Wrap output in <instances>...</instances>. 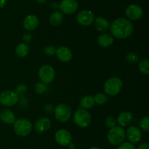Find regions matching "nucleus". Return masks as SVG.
<instances>
[{
  "label": "nucleus",
  "instance_id": "36",
  "mask_svg": "<svg viewBox=\"0 0 149 149\" xmlns=\"http://www.w3.org/2000/svg\"><path fill=\"white\" fill-rule=\"evenodd\" d=\"M7 3V0H0V9L4 7Z\"/></svg>",
  "mask_w": 149,
  "mask_h": 149
},
{
  "label": "nucleus",
  "instance_id": "23",
  "mask_svg": "<svg viewBox=\"0 0 149 149\" xmlns=\"http://www.w3.org/2000/svg\"><path fill=\"white\" fill-rule=\"evenodd\" d=\"M95 105L94 99L92 96H85L81 99L80 101V105H81V108L84 109H90V108H93Z\"/></svg>",
  "mask_w": 149,
  "mask_h": 149
},
{
  "label": "nucleus",
  "instance_id": "8",
  "mask_svg": "<svg viewBox=\"0 0 149 149\" xmlns=\"http://www.w3.org/2000/svg\"><path fill=\"white\" fill-rule=\"evenodd\" d=\"M18 96L13 91H4L0 93V104L5 107H12L16 105Z\"/></svg>",
  "mask_w": 149,
  "mask_h": 149
},
{
  "label": "nucleus",
  "instance_id": "17",
  "mask_svg": "<svg viewBox=\"0 0 149 149\" xmlns=\"http://www.w3.org/2000/svg\"><path fill=\"white\" fill-rule=\"evenodd\" d=\"M132 114L130 112L128 111H125L122 112L118 115L117 121L116 123H118L120 127H127L132 123Z\"/></svg>",
  "mask_w": 149,
  "mask_h": 149
},
{
  "label": "nucleus",
  "instance_id": "19",
  "mask_svg": "<svg viewBox=\"0 0 149 149\" xmlns=\"http://www.w3.org/2000/svg\"><path fill=\"white\" fill-rule=\"evenodd\" d=\"M95 28L97 29L98 32H104L109 29V23L106 18L103 17H98L94 20Z\"/></svg>",
  "mask_w": 149,
  "mask_h": 149
},
{
  "label": "nucleus",
  "instance_id": "6",
  "mask_svg": "<svg viewBox=\"0 0 149 149\" xmlns=\"http://www.w3.org/2000/svg\"><path fill=\"white\" fill-rule=\"evenodd\" d=\"M54 112L56 119L61 122H66L71 118V109L66 104H58L54 109Z\"/></svg>",
  "mask_w": 149,
  "mask_h": 149
},
{
  "label": "nucleus",
  "instance_id": "21",
  "mask_svg": "<svg viewBox=\"0 0 149 149\" xmlns=\"http://www.w3.org/2000/svg\"><path fill=\"white\" fill-rule=\"evenodd\" d=\"M29 48L27 45V44L21 43L19 44L18 45H17L15 48V53L20 58H24L26 56L29 54Z\"/></svg>",
  "mask_w": 149,
  "mask_h": 149
},
{
  "label": "nucleus",
  "instance_id": "5",
  "mask_svg": "<svg viewBox=\"0 0 149 149\" xmlns=\"http://www.w3.org/2000/svg\"><path fill=\"white\" fill-rule=\"evenodd\" d=\"M122 89V82L116 77L108 79L104 84V91L109 96H116L120 93Z\"/></svg>",
  "mask_w": 149,
  "mask_h": 149
},
{
  "label": "nucleus",
  "instance_id": "28",
  "mask_svg": "<svg viewBox=\"0 0 149 149\" xmlns=\"http://www.w3.org/2000/svg\"><path fill=\"white\" fill-rule=\"evenodd\" d=\"M44 53L48 56H53L56 53V48L52 45H47L44 48Z\"/></svg>",
  "mask_w": 149,
  "mask_h": 149
},
{
  "label": "nucleus",
  "instance_id": "11",
  "mask_svg": "<svg viewBox=\"0 0 149 149\" xmlns=\"http://www.w3.org/2000/svg\"><path fill=\"white\" fill-rule=\"evenodd\" d=\"M59 8L63 13L71 15L78 10V2L76 0H62Z\"/></svg>",
  "mask_w": 149,
  "mask_h": 149
},
{
  "label": "nucleus",
  "instance_id": "26",
  "mask_svg": "<svg viewBox=\"0 0 149 149\" xmlns=\"http://www.w3.org/2000/svg\"><path fill=\"white\" fill-rule=\"evenodd\" d=\"M140 127L143 131L148 132L149 131V118L146 116L140 121Z\"/></svg>",
  "mask_w": 149,
  "mask_h": 149
},
{
  "label": "nucleus",
  "instance_id": "7",
  "mask_svg": "<svg viewBox=\"0 0 149 149\" xmlns=\"http://www.w3.org/2000/svg\"><path fill=\"white\" fill-rule=\"evenodd\" d=\"M39 77L45 84H49L54 80L55 76V70L50 65L45 64L39 70Z\"/></svg>",
  "mask_w": 149,
  "mask_h": 149
},
{
  "label": "nucleus",
  "instance_id": "15",
  "mask_svg": "<svg viewBox=\"0 0 149 149\" xmlns=\"http://www.w3.org/2000/svg\"><path fill=\"white\" fill-rule=\"evenodd\" d=\"M51 127V121L48 118H41L35 122L34 129L36 132L44 133L49 129Z\"/></svg>",
  "mask_w": 149,
  "mask_h": 149
},
{
  "label": "nucleus",
  "instance_id": "20",
  "mask_svg": "<svg viewBox=\"0 0 149 149\" xmlns=\"http://www.w3.org/2000/svg\"><path fill=\"white\" fill-rule=\"evenodd\" d=\"M97 42L99 45L103 48H108L110 47L113 42V37L110 34L105 33L100 35L97 39Z\"/></svg>",
  "mask_w": 149,
  "mask_h": 149
},
{
  "label": "nucleus",
  "instance_id": "27",
  "mask_svg": "<svg viewBox=\"0 0 149 149\" xmlns=\"http://www.w3.org/2000/svg\"><path fill=\"white\" fill-rule=\"evenodd\" d=\"M126 60L130 64H135L139 60V56H138V54H136L135 53L130 52L129 53L127 54L126 56Z\"/></svg>",
  "mask_w": 149,
  "mask_h": 149
},
{
  "label": "nucleus",
  "instance_id": "39",
  "mask_svg": "<svg viewBox=\"0 0 149 149\" xmlns=\"http://www.w3.org/2000/svg\"><path fill=\"white\" fill-rule=\"evenodd\" d=\"M36 1L38 4H43V3H45L47 0H36Z\"/></svg>",
  "mask_w": 149,
  "mask_h": 149
},
{
  "label": "nucleus",
  "instance_id": "30",
  "mask_svg": "<svg viewBox=\"0 0 149 149\" xmlns=\"http://www.w3.org/2000/svg\"><path fill=\"white\" fill-rule=\"evenodd\" d=\"M105 123H106V125L107 127H109V128H111V127H114L116 124V121L114 117L113 116H108L106 118V121H105Z\"/></svg>",
  "mask_w": 149,
  "mask_h": 149
},
{
  "label": "nucleus",
  "instance_id": "33",
  "mask_svg": "<svg viewBox=\"0 0 149 149\" xmlns=\"http://www.w3.org/2000/svg\"><path fill=\"white\" fill-rule=\"evenodd\" d=\"M23 40L24 42V43H29L31 42V35L29 33H25L23 35Z\"/></svg>",
  "mask_w": 149,
  "mask_h": 149
},
{
  "label": "nucleus",
  "instance_id": "32",
  "mask_svg": "<svg viewBox=\"0 0 149 149\" xmlns=\"http://www.w3.org/2000/svg\"><path fill=\"white\" fill-rule=\"evenodd\" d=\"M26 90H27V88H26V86H25V85L20 84L17 86L16 90L15 92V93H17V96H18V95H21L22 93H24L26 91Z\"/></svg>",
  "mask_w": 149,
  "mask_h": 149
},
{
  "label": "nucleus",
  "instance_id": "16",
  "mask_svg": "<svg viewBox=\"0 0 149 149\" xmlns=\"http://www.w3.org/2000/svg\"><path fill=\"white\" fill-rule=\"evenodd\" d=\"M39 25V19L35 15H28L23 20V26L28 31H33Z\"/></svg>",
  "mask_w": 149,
  "mask_h": 149
},
{
  "label": "nucleus",
  "instance_id": "24",
  "mask_svg": "<svg viewBox=\"0 0 149 149\" xmlns=\"http://www.w3.org/2000/svg\"><path fill=\"white\" fill-rule=\"evenodd\" d=\"M94 99L95 103H96L97 105H103L107 103V102L109 101V97L106 94L103 93H97L95 95V96L93 97Z\"/></svg>",
  "mask_w": 149,
  "mask_h": 149
},
{
  "label": "nucleus",
  "instance_id": "2",
  "mask_svg": "<svg viewBox=\"0 0 149 149\" xmlns=\"http://www.w3.org/2000/svg\"><path fill=\"white\" fill-rule=\"evenodd\" d=\"M125 138L126 134L125 129L120 127L114 126L111 127L107 134L108 141L113 145H119L124 143Z\"/></svg>",
  "mask_w": 149,
  "mask_h": 149
},
{
  "label": "nucleus",
  "instance_id": "22",
  "mask_svg": "<svg viewBox=\"0 0 149 149\" xmlns=\"http://www.w3.org/2000/svg\"><path fill=\"white\" fill-rule=\"evenodd\" d=\"M63 20V15L60 11H54L49 16V22L52 26H58Z\"/></svg>",
  "mask_w": 149,
  "mask_h": 149
},
{
  "label": "nucleus",
  "instance_id": "1",
  "mask_svg": "<svg viewBox=\"0 0 149 149\" xmlns=\"http://www.w3.org/2000/svg\"><path fill=\"white\" fill-rule=\"evenodd\" d=\"M111 33L118 39H125L132 35L134 31L133 24L130 20L120 18L112 22L110 26Z\"/></svg>",
  "mask_w": 149,
  "mask_h": 149
},
{
  "label": "nucleus",
  "instance_id": "34",
  "mask_svg": "<svg viewBox=\"0 0 149 149\" xmlns=\"http://www.w3.org/2000/svg\"><path fill=\"white\" fill-rule=\"evenodd\" d=\"M54 109H55V108H54L53 106H52V105H50V104H47V105H45V108H44V110H45L47 113H51V112H54Z\"/></svg>",
  "mask_w": 149,
  "mask_h": 149
},
{
  "label": "nucleus",
  "instance_id": "3",
  "mask_svg": "<svg viewBox=\"0 0 149 149\" xmlns=\"http://www.w3.org/2000/svg\"><path fill=\"white\" fill-rule=\"evenodd\" d=\"M13 124H14L13 129H14L15 132L20 137H26L29 135L31 132L32 128H33L31 122L29 119H26V118L16 120Z\"/></svg>",
  "mask_w": 149,
  "mask_h": 149
},
{
  "label": "nucleus",
  "instance_id": "35",
  "mask_svg": "<svg viewBox=\"0 0 149 149\" xmlns=\"http://www.w3.org/2000/svg\"><path fill=\"white\" fill-rule=\"evenodd\" d=\"M136 149H149V145L148 143H141V145L138 146Z\"/></svg>",
  "mask_w": 149,
  "mask_h": 149
},
{
  "label": "nucleus",
  "instance_id": "4",
  "mask_svg": "<svg viewBox=\"0 0 149 149\" xmlns=\"http://www.w3.org/2000/svg\"><path fill=\"white\" fill-rule=\"evenodd\" d=\"M74 123L81 128H85L91 124L92 118L90 113L84 108H79L76 110L74 115Z\"/></svg>",
  "mask_w": 149,
  "mask_h": 149
},
{
  "label": "nucleus",
  "instance_id": "31",
  "mask_svg": "<svg viewBox=\"0 0 149 149\" xmlns=\"http://www.w3.org/2000/svg\"><path fill=\"white\" fill-rule=\"evenodd\" d=\"M117 149H136L135 145L132 143L126 142V143H122L120 145H119V147Z\"/></svg>",
  "mask_w": 149,
  "mask_h": 149
},
{
  "label": "nucleus",
  "instance_id": "40",
  "mask_svg": "<svg viewBox=\"0 0 149 149\" xmlns=\"http://www.w3.org/2000/svg\"><path fill=\"white\" fill-rule=\"evenodd\" d=\"M90 149H100V148L97 147V146H93V147L90 148Z\"/></svg>",
  "mask_w": 149,
  "mask_h": 149
},
{
  "label": "nucleus",
  "instance_id": "14",
  "mask_svg": "<svg viewBox=\"0 0 149 149\" xmlns=\"http://www.w3.org/2000/svg\"><path fill=\"white\" fill-rule=\"evenodd\" d=\"M56 56L62 62H68L72 58L73 54L71 50L65 46H61L56 50Z\"/></svg>",
  "mask_w": 149,
  "mask_h": 149
},
{
  "label": "nucleus",
  "instance_id": "29",
  "mask_svg": "<svg viewBox=\"0 0 149 149\" xmlns=\"http://www.w3.org/2000/svg\"><path fill=\"white\" fill-rule=\"evenodd\" d=\"M35 91H36V93H39V94L45 93L47 91L46 84L43 83L42 82V83H36V84L35 85Z\"/></svg>",
  "mask_w": 149,
  "mask_h": 149
},
{
  "label": "nucleus",
  "instance_id": "18",
  "mask_svg": "<svg viewBox=\"0 0 149 149\" xmlns=\"http://www.w3.org/2000/svg\"><path fill=\"white\" fill-rule=\"evenodd\" d=\"M0 119L7 124H13L16 121L14 112L8 109H4L0 112Z\"/></svg>",
  "mask_w": 149,
  "mask_h": 149
},
{
  "label": "nucleus",
  "instance_id": "37",
  "mask_svg": "<svg viewBox=\"0 0 149 149\" xmlns=\"http://www.w3.org/2000/svg\"><path fill=\"white\" fill-rule=\"evenodd\" d=\"M52 7L53 9H57L58 8V4L56 2H54L52 4Z\"/></svg>",
  "mask_w": 149,
  "mask_h": 149
},
{
  "label": "nucleus",
  "instance_id": "12",
  "mask_svg": "<svg viewBox=\"0 0 149 149\" xmlns=\"http://www.w3.org/2000/svg\"><path fill=\"white\" fill-rule=\"evenodd\" d=\"M127 138L130 141V143L135 144V143H138L142 139V133L140 130L139 128L135 126H131L128 127L127 131H125Z\"/></svg>",
  "mask_w": 149,
  "mask_h": 149
},
{
  "label": "nucleus",
  "instance_id": "10",
  "mask_svg": "<svg viewBox=\"0 0 149 149\" xmlns=\"http://www.w3.org/2000/svg\"><path fill=\"white\" fill-rule=\"evenodd\" d=\"M55 139L57 143L62 146H68L72 142L71 133L65 129H60L55 133Z\"/></svg>",
  "mask_w": 149,
  "mask_h": 149
},
{
  "label": "nucleus",
  "instance_id": "13",
  "mask_svg": "<svg viewBox=\"0 0 149 149\" xmlns=\"http://www.w3.org/2000/svg\"><path fill=\"white\" fill-rule=\"evenodd\" d=\"M127 17L132 20H136L141 18L143 15V9L137 4H131L127 7L125 10Z\"/></svg>",
  "mask_w": 149,
  "mask_h": 149
},
{
  "label": "nucleus",
  "instance_id": "9",
  "mask_svg": "<svg viewBox=\"0 0 149 149\" xmlns=\"http://www.w3.org/2000/svg\"><path fill=\"white\" fill-rule=\"evenodd\" d=\"M77 20L81 26H90L94 22L95 15L90 10H81L77 15Z\"/></svg>",
  "mask_w": 149,
  "mask_h": 149
},
{
  "label": "nucleus",
  "instance_id": "25",
  "mask_svg": "<svg viewBox=\"0 0 149 149\" xmlns=\"http://www.w3.org/2000/svg\"><path fill=\"white\" fill-rule=\"evenodd\" d=\"M138 67H139V70L141 73L147 75L149 73V61L147 58L142 59L139 62Z\"/></svg>",
  "mask_w": 149,
  "mask_h": 149
},
{
  "label": "nucleus",
  "instance_id": "38",
  "mask_svg": "<svg viewBox=\"0 0 149 149\" xmlns=\"http://www.w3.org/2000/svg\"><path fill=\"white\" fill-rule=\"evenodd\" d=\"M68 146H69L70 149H74V148H75V145H74V144H73L72 143H70V144L68 145Z\"/></svg>",
  "mask_w": 149,
  "mask_h": 149
}]
</instances>
